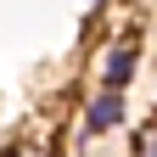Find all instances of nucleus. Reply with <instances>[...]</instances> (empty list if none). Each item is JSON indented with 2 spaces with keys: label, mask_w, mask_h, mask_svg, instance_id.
I'll use <instances>...</instances> for the list:
<instances>
[{
  "label": "nucleus",
  "mask_w": 157,
  "mask_h": 157,
  "mask_svg": "<svg viewBox=\"0 0 157 157\" xmlns=\"http://www.w3.org/2000/svg\"><path fill=\"white\" fill-rule=\"evenodd\" d=\"M118 118H124V90H107V84H101V90L90 95V107H84V140L118 129Z\"/></svg>",
  "instance_id": "f257e3e1"
},
{
  "label": "nucleus",
  "mask_w": 157,
  "mask_h": 157,
  "mask_svg": "<svg viewBox=\"0 0 157 157\" xmlns=\"http://www.w3.org/2000/svg\"><path fill=\"white\" fill-rule=\"evenodd\" d=\"M6 157H56V146H51V140H17Z\"/></svg>",
  "instance_id": "20e7f679"
},
{
  "label": "nucleus",
  "mask_w": 157,
  "mask_h": 157,
  "mask_svg": "<svg viewBox=\"0 0 157 157\" xmlns=\"http://www.w3.org/2000/svg\"><path fill=\"white\" fill-rule=\"evenodd\" d=\"M135 62H140V45H135V39H118L112 56H107V90H124L129 73H135Z\"/></svg>",
  "instance_id": "f03ea898"
},
{
  "label": "nucleus",
  "mask_w": 157,
  "mask_h": 157,
  "mask_svg": "<svg viewBox=\"0 0 157 157\" xmlns=\"http://www.w3.org/2000/svg\"><path fill=\"white\" fill-rule=\"evenodd\" d=\"M129 157H157V118H151L140 135H135V151H129Z\"/></svg>",
  "instance_id": "7ed1b4c3"
}]
</instances>
